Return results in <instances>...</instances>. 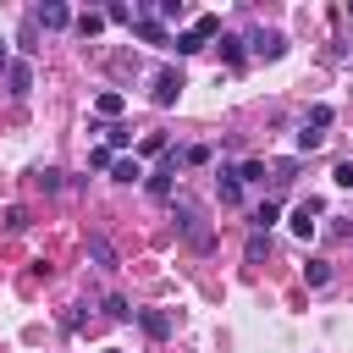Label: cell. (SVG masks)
Segmentation results:
<instances>
[{
	"instance_id": "1",
	"label": "cell",
	"mask_w": 353,
	"mask_h": 353,
	"mask_svg": "<svg viewBox=\"0 0 353 353\" xmlns=\"http://www.w3.org/2000/svg\"><path fill=\"white\" fill-rule=\"evenodd\" d=\"M215 33H221V17H215V11H204V17H193V28H188V33H176V39H171V50H176V55H199Z\"/></svg>"
},
{
	"instance_id": "2",
	"label": "cell",
	"mask_w": 353,
	"mask_h": 353,
	"mask_svg": "<svg viewBox=\"0 0 353 353\" xmlns=\"http://www.w3.org/2000/svg\"><path fill=\"white\" fill-rule=\"evenodd\" d=\"M176 226H182V237L204 254V248H215V237H210V226H204V210L193 204V199H176Z\"/></svg>"
},
{
	"instance_id": "3",
	"label": "cell",
	"mask_w": 353,
	"mask_h": 353,
	"mask_svg": "<svg viewBox=\"0 0 353 353\" xmlns=\"http://www.w3.org/2000/svg\"><path fill=\"white\" fill-rule=\"evenodd\" d=\"M188 88V77L176 72V66H165V72H154V83H149V99L165 110V105H176V94Z\"/></svg>"
},
{
	"instance_id": "4",
	"label": "cell",
	"mask_w": 353,
	"mask_h": 353,
	"mask_svg": "<svg viewBox=\"0 0 353 353\" xmlns=\"http://www.w3.org/2000/svg\"><path fill=\"white\" fill-rule=\"evenodd\" d=\"M6 94H11V99H28V94H33V66H28V61H11V66H6Z\"/></svg>"
},
{
	"instance_id": "5",
	"label": "cell",
	"mask_w": 353,
	"mask_h": 353,
	"mask_svg": "<svg viewBox=\"0 0 353 353\" xmlns=\"http://www.w3.org/2000/svg\"><path fill=\"white\" fill-rule=\"evenodd\" d=\"M33 22H39V28H50V33H61V28H72V11H66L61 0H44V6L33 11Z\"/></svg>"
},
{
	"instance_id": "6",
	"label": "cell",
	"mask_w": 353,
	"mask_h": 353,
	"mask_svg": "<svg viewBox=\"0 0 353 353\" xmlns=\"http://www.w3.org/2000/svg\"><path fill=\"white\" fill-rule=\"evenodd\" d=\"M314 226H320V199H303V204L292 210V232H298V237H314Z\"/></svg>"
},
{
	"instance_id": "7",
	"label": "cell",
	"mask_w": 353,
	"mask_h": 353,
	"mask_svg": "<svg viewBox=\"0 0 353 353\" xmlns=\"http://www.w3.org/2000/svg\"><path fill=\"white\" fill-rule=\"evenodd\" d=\"M138 325H143V336H154V342L171 336V314H165V309H138Z\"/></svg>"
},
{
	"instance_id": "8",
	"label": "cell",
	"mask_w": 353,
	"mask_h": 353,
	"mask_svg": "<svg viewBox=\"0 0 353 353\" xmlns=\"http://www.w3.org/2000/svg\"><path fill=\"white\" fill-rule=\"evenodd\" d=\"M248 44H254V55H265V61H276V55H281V50H287V39H281V33H276V28H259V33H254V39H248Z\"/></svg>"
},
{
	"instance_id": "9",
	"label": "cell",
	"mask_w": 353,
	"mask_h": 353,
	"mask_svg": "<svg viewBox=\"0 0 353 353\" xmlns=\"http://www.w3.org/2000/svg\"><path fill=\"white\" fill-rule=\"evenodd\" d=\"M121 110H127V99H121V94H116V88H105V94H99V99H94V116H105V121H116V116H121Z\"/></svg>"
},
{
	"instance_id": "10",
	"label": "cell",
	"mask_w": 353,
	"mask_h": 353,
	"mask_svg": "<svg viewBox=\"0 0 353 353\" xmlns=\"http://www.w3.org/2000/svg\"><path fill=\"white\" fill-rule=\"evenodd\" d=\"M215 188H221V204H243V182H237V171H221Z\"/></svg>"
},
{
	"instance_id": "11",
	"label": "cell",
	"mask_w": 353,
	"mask_h": 353,
	"mask_svg": "<svg viewBox=\"0 0 353 353\" xmlns=\"http://www.w3.org/2000/svg\"><path fill=\"white\" fill-rule=\"evenodd\" d=\"M88 254H94V265H99V270H116V248H110V243H105L99 232L88 237Z\"/></svg>"
},
{
	"instance_id": "12",
	"label": "cell",
	"mask_w": 353,
	"mask_h": 353,
	"mask_svg": "<svg viewBox=\"0 0 353 353\" xmlns=\"http://www.w3.org/2000/svg\"><path fill=\"white\" fill-rule=\"evenodd\" d=\"M132 33H138L143 44H165V50H171V39H165V28H160V22H132Z\"/></svg>"
},
{
	"instance_id": "13",
	"label": "cell",
	"mask_w": 353,
	"mask_h": 353,
	"mask_svg": "<svg viewBox=\"0 0 353 353\" xmlns=\"http://www.w3.org/2000/svg\"><path fill=\"white\" fill-rule=\"evenodd\" d=\"M110 176H116V182H138V176H143L138 154H132V160H110Z\"/></svg>"
},
{
	"instance_id": "14",
	"label": "cell",
	"mask_w": 353,
	"mask_h": 353,
	"mask_svg": "<svg viewBox=\"0 0 353 353\" xmlns=\"http://www.w3.org/2000/svg\"><path fill=\"white\" fill-rule=\"evenodd\" d=\"M72 28H77V33H83V39H94V33H99V28H105V11H83V17H77V22H72Z\"/></svg>"
},
{
	"instance_id": "15",
	"label": "cell",
	"mask_w": 353,
	"mask_h": 353,
	"mask_svg": "<svg viewBox=\"0 0 353 353\" xmlns=\"http://www.w3.org/2000/svg\"><path fill=\"white\" fill-rule=\"evenodd\" d=\"M331 121H336V110H331V105H309V121H303V127H309V132H320V127H331Z\"/></svg>"
},
{
	"instance_id": "16",
	"label": "cell",
	"mask_w": 353,
	"mask_h": 353,
	"mask_svg": "<svg viewBox=\"0 0 353 353\" xmlns=\"http://www.w3.org/2000/svg\"><path fill=\"white\" fill-rule=\"evenodd\" d=\"M171 176H176L171 165H165V171H154V176H149V199H171Z\"/></svg>"
},
{
	"instance_id": "17",
	"label": "cell",
	"mask_w": 353,
	"mask_h": 353,
	"mask_svg": "<svg viewBox=\"0 0 353 353\" xmlns=\"http://www.w3.org/2000/svg\"><path fill=\"white\" fill-rule=\"evenodd\" d=\"M276 221H281V204H270V199H265V204L254 210V226H259V232H270Z\"/></svg>"
},
{
	"instance_id": "18",
	"label": "cell",
	"mask_w": 353,
	"mask_h": 353,
	"mask_svg": "<svg viewBox=\"0 0 353 353\" xmlns=\"http://www.w3.org/2000/svg\"><path fill=\"white\" fill-rule=\"evenodd\" d=\"M303 281H309V287H325V281H331V265H325V259H309V265H303Z\"/></svg>"
},
{
	"instance_id": "19",
	"label": "cell",
	"mask_w": 353,
	"mask_h": 353,
	"mask_svg": "<svg viewBox=\"0 0 353 353\" xmlns=\"http://www.w3.org/2000/svg\"><path fill=\"white\" fill-rule=\"evenodd\" d=\"M221 61H226V66H243V39L226 33V39H221Z\"/></svg>"
},
{
	"instance_id": "20",
	"label": "cell",
	"mask_w": 353,
	"mask_h": 353,
	"mask_svg": "<svg viewBox=\"0 0 353 353\" xmlns=\"http://www.w3.org/2000/svg\"><path fill=\"white\" fill-rule=\"evenodd\" d=\"M105 320H132V303L110 292V298H105Z\"/></svg>"
},
{
	"instance_id": "21",
	"label": "cell",
	"mask_w": 353,
	"mask_h": 353,
	"mask_svg": "<svg viewBox=\"0 0 353 353\" xmlns=\"http://www.w3.org/2000/svg\"><path fill=\"white\" fill-rule=\"evenodd\" d=\"M132 143V127H105V149H127Z\"/></svg>"
},
{
	"instance_id": "22",
	"label": "cell",
	"mask_w": 353,
	"mask_h": 353,
	"mask_svg": "<svg viewBox=\"0 0 353 353\" xmlns=\"http://www.w3.org/2000/svg\"><path fill=\"white\" fill-rule=\"evenodd\" d=\"M237 182H265V160H243L237 165Z\"/></svg>"
},
{
	"instance_id": "23",
	"label": "cell",
	"mask_w": 353,
	"mask_h": 353,
	"mask_svg": "<svg viewBox=\"0 0 353 353\" xmlns=\"http://www.w3.org/2000/svg\"><path fill=\"white\" fill-rule=\"evenodd\" d=\"M0 221H6V232H28V210H22V204H11Z\"/></svg>"
},
{
	"instance_id": "24",
	"label": "cell",
	"mask_w": 353,
	"mask_h": 353,
	"mask_svg": "<svg viewBox=\"0 0 353 353\" xmlns=\"http://www.w3.org/2000/svg\"><path fill=\"white\" fill-rule=\"evenodd\" d=\"M138 154H165V132H143V143H138Z\"/></svg>"
},
{
	"instance_id": "25",
	"label": "cell",
	"mask_w": 353,
	"mask_h": 353,
	"mask_svg": "<svg viewBox=\"0 0 353 353\" xmlns=\"http://www.w3.org/2000/svg\"><path fill=\"white\" fill-rule=\"evenodd\" d=\"M39 188H44V193H61V171L44 165V171H39Z\"/></svg>"
},
{
	"instance_id": "26",
	"label": "cell",
	"mask_w": 353,
	"mask_h": 353,
	"mask_svg": "<svg viewBox=\"0 0 353 353\" xmlns=\"http://www.w3.org/2000/svg\"><path fill=\"white\" fill-rule=\"evenodd\" d=\"M331 182H336V188H353V160H336V171H331Z\"/></svg>"
},
{
	"instance_id": "27",
	"label": "cell",
	"mask_w": 353,
	"mask_h": 353,
	"mask_svg": "<svg viewBox=\"0 0 353 353\" xmlns=\"http://www.w3.org/2000/svg\"><path fill=\"white\" fill-rule=\"evenodd\" d=\"M105 22H132V11H127L121 0H110V6H105Z\"/></svg>"
},
{
	"instance_id": "28",
	"label": "cell",
	"mask_w": 353,
	"mask_h": 353,
	"mask_svg": "<svg viewBox=\"0 0 353 353\" xmlns=\"http://www.w3.org/2000/svg\"><path fill=\"white\" fill-rule=\"evenodd\" d=\"M265 254H270V243H265V237H259V232H254V237H248V259H254V265H259V259H265Z\"/></svg>"
},
{
	"instance_id": "29",
	"label": "cell",
	"mask_w": 353,
	"mask_h": 353,
	"mask_svg": "<svg viewBox=\"0 0 353 353\" xmlns=\"http://www.w3.org/2000/svg\"><path fill=\"white\" fill-rule=\"evenodd\" d=\"M320 143H325V132H309V127L298 132V149H320Z\"/></svg>"
},
{
	"instance_id": "30",
	"label": "cell",
	"mask_w": 353,
	"mask_h": 353,
	"mask_svg": "<svg viewBox=\"0 0 353 353\" xmlns=\"http://www.w3.org/2000/svg\"><path fill=\"white\" fill-rule=\"evenodd\" d=\"M6 66H11V50H6V39H0V72H6Z\"/></svg>"
},
{
	"instance_id": "31",
	"label": "cell",
	"mask_w": 353,
	"mask_h": 353,
	"mask_svg": "<svg viewBox=\"0 0 353 353\" xmlns=\"http://www.w3.org/2000/svg\"><path fill=\"white\" fill-rule=\"evenodd\" d=\"M105 353H121V347H105Z\"/></svg>"
},
{
	"instance_id": "32",
	"label": "cell",
	"mask_w": 353,
	"mask_h": 353,
	"mask_svg": "<svg viewBox=\"0 0 353 353\" xmlns=\"http://www.w3.org/2000/svg\"><path fill=\"white\" fill-rule=\"evenodd\" d=\"M347 11H353V6H347Z\"/></svg>"
}]
</instances>
